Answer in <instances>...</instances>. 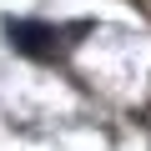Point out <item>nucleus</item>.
<instances>
[{
    "label": "nucleus",
    "instance_id": "f257e3e1",
    "mask_svg": "<svg viewBox=\"0 0 151 151\" xmlns=\"http://www.w3.org/2000/svg\"><path fill=\"white\" fill-rule=\"evenodd\" d=\"M10 35H15V40H25L30 50H45V40H50V30H45V25H10Z\"/></svg>",
    "mask_w": 151,
    "mask_h": 151
}]
</instances>
